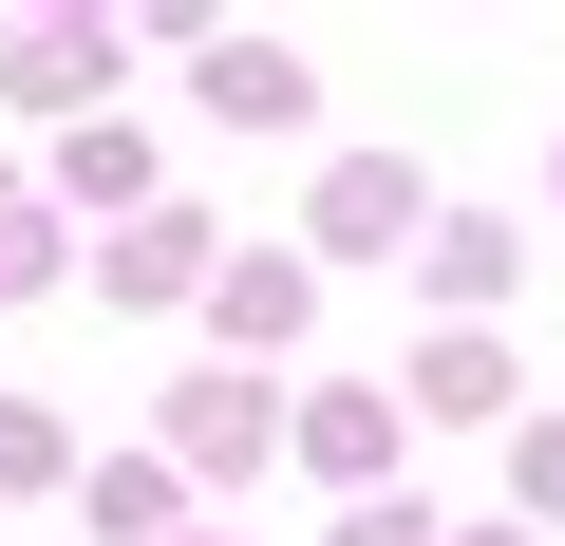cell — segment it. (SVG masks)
I'll return each instance as SVG.
<instances>
[]
</instances>
